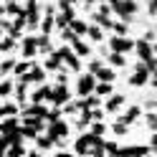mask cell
Returning a JSON list of instances; mask_svg holds the SVG:
<instances>
[{"instance_id": "obj_1", "label": "cell", "mask_w": 157, "mask_h": 157, "mask_svg": "<svg viewBox=\"0 0 157 157\" xmlns=\"http://www.w3.org/2000/svg\"><path fill=\"white\" fill-rule=\"evenodd\" d=\"M43 127H46V124H43L41 117H25V119L21 122V134L25 137V140H36L38 132H41Z\"/></svg>"}, {"instance_id": "obj_2", "label": "cell", "mask_w": 157, "mask_h": 157, "mask_svg": "<svg viewBox=\"0 0 157 157\" xmlns=\"http://www.w3.org/2000/svg\"><path fill=\"white\" fill-rule=\"evenodd\" d=\"M112 5V10L122 18V21H129V18L137 13V3L134 0H106Z\"/></svg>"}, {"instance_id": "obj_3", "label": "cell", "mask_w": 157, "mask_h": 157, "mask_svg": "<svg viewBox=\"0 0 157 157\" xmlns=\"http://www.w3.org/2000/svg\"><path fill=\"white\" fill-rule=\"evenodd\" d=\"M66 134H68V124H66V122L53 119L51 124H48V137H51V142H53V144H56V142H61Z\"/></svg>"}, {"instance_id": "obj_4", "label": "cell", "mask_w": 157, "mask_h": 157, "mask_svg": "<svg viewBox=\"0 0 157 157\" xmlns=\"http://www.w3.org/2000/svg\"><path fill=\"white\" fill-rule=\"evenodd\" d=\"M99 140H101V134H91V132H86V134H81V137L76 140L74 147H76V152H78V155H84V157H86V155H89V147H91L94 142H99Z\"/></svg>"}, {"instance_id": "obj_5", "label": "cell", "mask_w": 157, "mask_h": 157, "mask_svg": "<svg viewBox=\"0 0 157 157\" xmlns=\"http://www.w3.org/2000/svg\"><path fill=\"white\" fill-rule=\"evenodd\" d=\"M94 89H96V76L94 74L78 76V86H76L78 96H89V94H94Z\"/></svg>"}, {"instance_id": "obj_6", "label": "cell", "mask_w": 157, "mask_h": 157, "mask_svg": "<svg viewBox=\"0 0 157 157\" xmlns=\"http://www.w3.org/2000/svg\"><path fill=\"white\" fill-rule=\"evenodd\" d=\"M58 53H61V58H63V63L71 68V71H78L81 68V61H78V56L74 53V48H66V46H61L58 48Z\"/></svg>"}, {"instance_id": "obj_7", "label": "cell", "mask_w": 157, "mask_h": 157, "mask_svg": "<svg viewBox=\"0 0 157 157\" xmlns=\"http://www.w3.org/2000/svg\"><path fill=\"white\" fill-rule=\"evenodd\" d=\"M109 43H112V51H117V53H127L134 48V41H129L127 36H114Z\"/></svg>"}, {"instance_id": "obj_8", "label": "cell", "mask_w": 157, "mask_h": 157, "mask_svg": "<svg viewBox=\"0 0 157 157\" xmlns=\"http://www.w3.org/2000/svg\"><path fill=\"white\" fill-rule=\"evenodd\" d=\"M25 18H28V28H38V3L36 0H25Z\"/></svg>"}, {"instance_id": "obj_9", "label": "cell", "mask_w": 157, "mask_h": 157, "mask_svg": "<svg viewBox=\"0 0 157 157\" xmlns=\"http://www.w3.org/2000/svg\"><path fill=\"white\" fill-rule=\"evenodd\" d=\"M147 78H150V68H147L144 63H137V71L132 74L129 84L132 86H142V84H147Z\"/></svg>"}, {"instance_id": "obj_10", "label": "cell", "mask_w": 157, "mask_h": 157, "mask_svg": "<svg viewBox=\"0 0 157 157\" xmlns=\"http://www.w3.org/2000/svg\"><path fill=\"white\" fill-rule=\"evenodd\" d=\"M68 99H71V91H68V86H66V84H58V89L51 94V101H53L56 106H61V104H66Z\"/></svg>"}, {"instance_id": "obj_11", "label": "cell", "mask_w": 157, "mask_h": 157, "mask_svg": "<svg viewBox=\"0 0 157 157\" xmlns=\"http://www.w3.org/2000/svg\"><path fill=\"white\" fill-rule=\"evenodd\" d=\"M74 18H76L74 8H71V5H63V8H61V13H58V18H56V25H58V28H66L68 23L74 21Z\"/></svg>"}, {"instance_id": "obj_12", "label": "cell", "mask_w": 157, "mask_h": 157, "mask_svg": "<svg viewBox=\"0 0 157 157\" xmlns=\"http://www.w3.org/2000/svg\"><path fill=\"white\" fill-rule=\"evenodd\" d=\"M43 78H46V71H43V68H38V63H36L28 74H23V76H21V81H23V84H33V81L41 84Z\"/></svg>"}, {"instance_id": "obj_13", "label": "cell", "mask_w": 157, "mask_h": 157, "mask_svg": "<svg viewBox=\"0 0 157 157\" xmlns=\"http://www.w3.org/2000/svg\"><path fill=\"white\" fill-rule=\"evenodd\" d=\"M150 152V147H142V144H132V147H122L119 157H144Z\"/></svg>"}, {"instance_id": "obj_14", "label": "cell", "mask_w": 157, "mask_h": 157, "mask_svg": "<svg viewBox=\"0 0 157 157\" xmlns=\"http://www.w3.org/2000/svg\"><path fill=\"white\" fill-rule=\"evenodd\" d=\"M36 53H38V36L23 38V56H25V58H33Z\"/></svg>"}, {"instance_id": "obj_15", "label": "cell", "mask_w": 157, "mask_h": 157, "mask_svg": "<svg viewBox=\"0 0 157 157\" xmlns=\"http://www.w3.org/2000/svg\"><path fill=\"white\" fill-rule=\"evenodd\" d=\"M18 129H21V122H18L15 119V117H5V119L3 122H0V134H13V132H18Z\"/></svg>"}, {"instance_id": "obj_16", "label": "cell", "mask_w": 157, "mask_h": 157, "mask_svg": "<svg viewBox=\"0 0 157 157\" xmlns=\"http://www.w3.org/2000/svg\"><path fill=\"white\" fill-rule=\"evenodd\" d=\"M25 117H41V119H48V109L38 101V104H31V106L25 109Z\"/></svg>"}, {"instance_id": "obj_17", "label": "cell", "mask_w": 157, "mask_h": 157, "mask_svg": "<svg viewBox=\"0 0 157 157\" xmlns=\"http://www.w3.org/2000/svg\"><path fill=\"white\" fill-rule=\"evenodd\" d=\"M61 66H63V58H61V53H48V61H46V68L48 71H61Z\"/></svg>"}, {"instance_id": "obj_18", "label": "cell", "mask_w": 157, "mask_h": 157, "mask_svg": "<svg viewBox=\"0 0 157 157\" xmlns=\"http://www.w3.org/2000/svg\"><path fill=\"white\" fill-rule=\"evenodd\" d=\"M134 48H137V56H140L142 61H150V58H152V46L147 43V41H137Z\"/></svg>"}, {"instance_id": "obj_19", "label": "cell", "mask_w": 157, "mask_h": 157, "mask_svg": "<svg viewBox=\"0 0 157 157\" xmlns=\"http://www.w3.org/2000/svg\"><path fill=\"white\" fill-rule=\"evenodd\" d=\"M51 94H53V89H51L48 84H43L41 89H38V91L31 96V101H33V104H38V101H46V99H51Z\"/></svg>"}, {"instance_id": "obj_20", "label": "cell", "mask_w": 157, "mask_h": 157, "mask_svg": "<svg viewBox=\"0 0 157 157\" xmlns=\"http://www.w3.org/2000/svg\"><path fill=\"white\" fill-rule=\"evenodd\" d=\"M122 104H124V96L122 94H112L109 101H106V112H119Z\"/></svg>"}, {"instance_id": "obj_21", "label": "cell", "mask_w": 157, "mask_h": 157, "mask_svg": "<svg viewBox=\"0 0 157 157\" xmlns=\"http://www.w3.org/2000/svg\"><path fill=\"white\" fill-rule=\"evenodd\" d=\"M53 23H56V18H53V10H48V15L41 21V33H46V36H51V31H53Z\"/></svg>"}, {"instance_id": "obj_22", "label": "cell", "mask_w": 157, "mask_h": 157, "mask_svg": "<svg viewBox=\"0 0 157 157\" xmlns=\"http://www.w3.org/2000/svg\"><path fill=\"white\" fill-rule=\"evenodd\" d=\"M71 48H74V53H76V56H89V51H91V48L86 46L84 41H78V36L71 41Z\"/></svg>"}, {"instance_id": "obj_23", "label": "cell", "mask_w": 157, "mask_h": 157, "mask_svg": "<svg viewBox=\"0 0 157 157\" xmlns=\"http://www.w3.org/2000/svg\"><path fill=\"white\" fill-rule=\"evenodd\" d=\"M68 25H71V31H74L76 36H86V33H89V25H86L84 21H78V18H74Z\"/></svg>"}, {"instance_id": "obj_24", "label": "cell", "mask_w": 157, "mask_h": 157, "mask_svg": "<svg viewBox=\"0 0 157 157\" xmlns=\"http://www.w3.org/2000/svg\"><path fill=\"white\" fill-rule=\"evenodd\" d=\"M33 66H36V63L31 61V58H25V61H21V63H15V68H13V71H15V76H23V74H28V71H31Z\"/></svg>"}, {"instance_id": "obj_25", "label": "cell", "mask_w": 157, "mask_h": 157, "mask_svg": "<svg viewBox=\"0 0 157 157\" xmlns=\"http://www.w3.org/2000/svg\"><path fill=\"white\" fill-rule=\"evenodd\" d=\"M94 76L99 78V81H114V71H112V68H106V66H99V71H96Z\"/></svg>"}, {"instance_id": "obj_26", "label": "cell", "mask_w": 157, "mask_h": 157, "mask_svg": "<svg viewBox=\"0 0 157 157\" xmlns=\"http://www.w3.org/2000/svg\"><path fill=\"white\" fill-rule=\"evenodd\" d=\"M140 114H142V112H140V106H129V112H127V114L122 117L119 122H122V124H132V122H134Z\"/></svg>"}, {"instance_id": "obj_27", "label": "cell", "mask_w": 157, "mask_h": 157, "mask_svg": "<svg viewBox=\"0 0 157 157\" xmlns=\"http://www.w3.org/2000/svg\"><path fill=\"white\" fill-rule=\"evenodd\" d=\"M99 96H112V81H101V84H96V89H94Z\"/></svg>"}, {"instance_id": "obj_28", "label": "cell", "mask_w": 157, "mask_h": 157, "mask_svg": "<svg viewBox=\"0 0 157 157\" xmlns=\"http://www.w3.org/2000/svg\"><path fill=\"white\" fill-rule=\"evenodd\" d=\"M13 46H15V38H13V36H5V38H0V51H3V53L13 51Z\"/></svg>"}, {"instance_id": "obj_29", "label": "cell", "mask_w": 157, "mask_h": 157, "mask_svg": "<svg viewBox=\"0 0 157 157\" xmlns=\"http://www.w3.org/2000/svg\"><path fill=\"white\" fill-rule=\"evenodd\" d=\"M23 155H25L23 142H21V144H10V147H8V157H23Z\"/></svg>"}, {"instance_id": "obj_30", "label": "cell", "mask_w": 157, "mask_h": 157, "mask_svg": "<svg viewBox=\"0 0 157 157\" xmlns=\"http://www.w3.org/2000/svg\"><path fill=\"white\" fill-rule=\"evenodd\" d=\"M15 112H18L15 104H3L0 106V117H15Z\"/></svg>"}, {"instance_id": "obj_31", "label": "cell", "mask_w": 157, "mask_h": 157, "mask_svg": "<svg viewBox=\"0 0 157 157\" xmlns=\"http://www.w3.org/2000/svg\"><path fill=\"white\" fill-rule=\"evenodd\" d=\"M109 61H112V66H124V53L112 51V53H109Z\"/></svg>"}, {"instance_id": "obj_32", "label": "cell", "mask_w": 157, "mask_h": 157, "mask_svg": "<svg viewBox=\"0 0 157 157\" xmlns=\"http://www.w3.org/2000/svg\"><path fill=\"white\" fill-rule=\"evenodd\" d=\"M13 68H15V61H13V58L0 61V74H8V71H13Z\"/></svg>"}, {"instance_id": "obj_33", "label": "cell", "mask_w": 157, "mask_h": 157, "mask_svg": "<svg viewBox=\"0 0 157 157\" xmlns=\"http://www.w3.org/2000/svg\"><path fill=\"white\" fill-rule=\"evenodd\" d=\"M91 38V41H101V28L99 25H89V33H86Z\"/></svg>"}, {"instance_id": "obj_34", "label": "cell", "mask_w": 157, "mask_h": 157, "mask_svg": "<svg viewBox=\"0 0 157 157\" xmlns=\"http://www.w3.org/2000/svg\"><path fill=\"white\" fill-rule=\"evenodd\" d=\"M104 150H106L109 157H119V147H117L114 142H104Z\"/></svg>"}, {"instance_id": "obj_35", "label": "cell", "mask_w": 157, "mask_h": 157, "mask_svg": "<svg viewBox=\"0 0 157 157\" xmlns=\"http://www.w3.org/2000/svg\"><path fill=\"white\" fill-rule=\"evenodd\" d=\"M13 91V81H0V96H8Z\"/></svg>"}, {"instance_id": "obj_36", "label": "cell", "mask_w": 157, "mask_h": 157, "mask_svg": "<svg viewBox=\"0 0 157 157\" xmlns=\"http://www.w3.org/2000/svg\"><path fill=\"white\" fill-rule=\"evenodd\" d=\"M25 86H28V84H23V81L18 84V89H15V94H18V101H25V99H28V94H25Z\"/></svg>"}, {"instance_id": "obj_37", "label": "cell", "mask_w": 157, "mask_h": 157, "mask_svg": "<svg viewBox=\"0 0 157 157\" xmlns=\"http://www.w3.org/2000/svg\"><path fill=\"white\" fill-rule=\"evenodd\" d=\"M36 142H38V147H41V150H48V147L53 144L51 137H36Z\"/></svg>"}, {"instance_id": "obj_38", "label": "cell", "mask_w": 157, "mask_h": 157, "mask_svg": "<svg viewBox=\"0 0 157 157\" xmlns=\"http://www.w3.org/2000/svg\"><path fill=\"white\" fill-rule=\"evenodd\" d=\"M112 28L117 36H127V23H112Z\"/></svg>"}, {"instance_id": "obj_39", "label": "cell", "mask_w": 157, "mask_h": 157, "mask_svg": "<svg viewBox=\"0 0 157 157\" xmlns=\"http://www.w3.org/2000/svg\"><path fill=\"white\" fill-rule=\"evenodd\" d=\"M8 147H10V142H8L5 137H0V157H5V152H8Z\"/></svg>"}, {"instance_id": "obj_40", "label": "cell", "mask_w": 157, "mask_h": 157, "mask_svg": "<svg viewBox=\"0 0 157 157\" xmlns=\"http://www.w3.org/2000/svg\"><path fill=\"white\" fill-rule=\"evenodd\" d=\"M91 134H104V124H101V122L91 124Z\"/></svg>"}, {"instance_id": "obj_41", "label": "cell", "mask_w": 157, "mask_h": 157, "mask_svg": "<svg viewBox=\"0 0 157 157\" xmlns=\"http://www.w3.org/2000/svg\"><path fill=\"white\" fill-rule=\"evenodd\" d=\"M89 114H91V119H94V122H101V117H104V112H101V109H94V112L89 109Z\"/></svg>"}, {"instance_id": "obj_42", "label": "cell", "mask_w": 157, "mask_h": 157, "mask_svg": "<svg viewBox=\"0 0 157 157\" xmlns=\"http://www.w3.org/2000/svg\"><path fill=\"white\" fill-rule=\"evenodd\" d=\"M114 132H117V134H124V132H127V124L117 122V124H114Z\"/></svg>"}, {"instance_id": "obj_43", "label": "cell", "mask_w": 157, "mask_h": 157, "mask_svg": "<svg viewBox=\"0 0 157 157\" xmlns=\"http://www.w3.org/2000/svg\"><path fill=\"white\" fill-rule=\"evenodd\" d=\"M99 66H101L99 61H91V63H89V71H91V74H96V71H99Z\"/></svg>"}, {"instance_id": "obj_44", "label": "cell", "mask_w": 157, "mask_h": 157, "mask_svg": "<svg viewBox=\"0 0 157 157\" xmlns=\"http://www.w3.org/2000/svg\"><path fill=\"white\" fill-rule=\"evenodd\" d=\"M150 13L157 15V0H150Z\"/></svg>"}, {"instance_id": "obj_45", "label": "cell", "mask_w": 157, "mask_h": 157, "mask_svg": "<svg viewBox=\"0 0 157 157\" xmlns=\"http://www.w3.org/2000/svg\"><path fill=\"white\" fill-rule=\"evenodd\" d=\"M74 3H78V0H58V8H63V5H74Z\"/></svg>"}, {"instance_id": "obj_46", "label": "cell", "mask_w": 157, "mask_h": 157, "mask_svg": "<svg viewBox=\"0 0 157 157\" xmlns=\"http://www.w3.org/2000/svg\"><path fill=\"white\" fill-rule=\"evenodd\" d=\"M152 152H157V132H155V137H152Z\"/></svg>"}, {"instance_id": "obj_47", "label": "cell", "mask_w": 157, "mask_h": 157, "mask_svg": "<svg viewBox=\"0 0 157 157\" xmlns=\"http://www.w3.org/2000/svg\"><path fill=\"white\" fill-rule=\"evenodd\" d=\"M152 86L157 89V71H152Z\"/></svg>"}, {"instance_id": "obj_48", "label": "cell", "mask_w": 157, "mask_h": 157, "mask_svg": "<svg viewBox=\"0 0 157 157\" xmlns=\"http://www.w3.org/2000/svg\"><path fill=\"white\" fill-rule=\"evenodd\" d=\"M58 157H74V155H68V152H58Z\"/></svg>"}, {"instance_id": "obj_49", "label": "cell", "mask_w": 157, "mask_h": 157, "mask_svg": "<svg viewBox=\"0 0 157 157\" xmlns=\"http://www.w3.org/2000/svg\"><path fill=\"white\" fill-rule=\"evenodd\" d=\"M152 53H157V43H155V46H152Z\"/></svg>"}, {"instance_id": "obj_50", "label": "cell", "mask_w": 157, "mask_h": 157, "mask_svg": "<svg viewBox=\"0 0 157 157\" xmlns=\"http://www.w3.org/2000/svg\"><path fill=\"white\" fill-rule=\"evenodd\" d=\"M28 157H38V152H31V155H28Z\"/></svg>"}, {"instance_id": "obj_51", "label": "cell", "mask_w": 157, "mask_h": 157, "mask_svg": "<svg viewBox=\"0 0 157 157\" xmlns=\"http://www.w3.org/2000/svg\"><path fill=\"white\" fill-rule=\"evenodd\" d=\"M84 3H96V0H84Z\"/></svg>"}, {"instance_id": "obj_52", "label": "cell", "mask_w": 157, "mask_h": 157, "mask_svg": "<svg viewBox=\"0 0 157 157\" xmlns=\"http://www.w3.org/2000/svg\"><path fill=\"white\" fill-rule=\"evenodd\" d=\"M152 106H157V104H152Z\"/></svg>"}, {"instance_id": "obj_53", "label": "cell", "mask_w": 157, "mask_h": 157, "mask_svg": "<svg viewBox=\"0 0 157 157\" xmlns=\"http://www.w3.org/2000/svg\"><path fill=\"white\" fill-rule=\"evenodd\" d=\"M86 157H89V155H86Z\"/></svg>"}]
</instances>
